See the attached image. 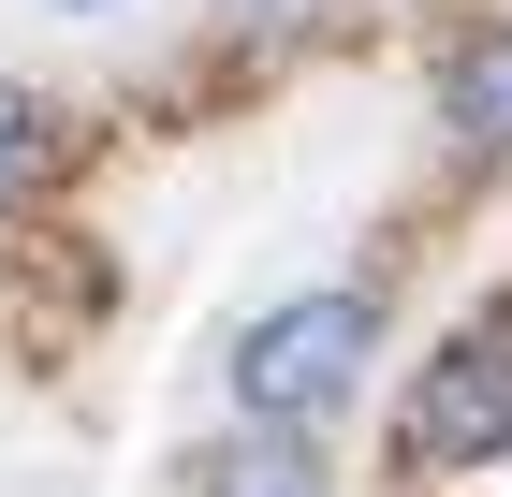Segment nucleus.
Segmentation results:
<instances>
[{"instance_id":"obj_3","label":"nucleus","mask_w":512,"mask_h":497,"mask_svg":"<svg viewBox=\"0 0 512 497\" xmlns=\"http://www.w3.org/2000/svg\"><path fill=\"white\" fill-rule=\"evenodd\" d=\"M439 117H454L469 147H512V30H469L439 59Z\"/></svg>"},{"instance_id":"obj_4","label":"nucleus","mask_w":512,"mask_h":497,"mask_svg":"<svg viewBox=\"0 0 512 497\" xmlns=\"http://www.w3.org/2000/svg\"><path fill=\"white\" fill-rule=\"evenodd\" d=\"M205 497H322L308 424H264V439H235V454H205Z\"/></svg>"},{"instance_id":"obj_5","label":"nucleus","mask_w":512,"mask_h":497,"mask_svg":"<svg viewBox=\"0 0 512 497\" xmlns=\"http://www.w3.org/2000/svg\"><path fill=\"white\" fill-rule=\"evenodd\" d=\"M44 176H59V117H44L30 88H0V205H30Z\"/></svg>"},{"instance_id":"obj_1","label":"nucleus","mask_w":512,"mask_h":497,"mask_svg":"<svg viewBox=\"0 0 512 497\" xmlns=\"http://www.w3.org/2000/svg\"><path fill=\"white\" fill-rule=\"evenodd\" d=\"M498 454H512V307H483V322H454L425 351V381L395 410V468L410 483H469Z\"/></svg>"},{"instance_id":"obj_2","label":"nucleus","mask_w":512,"mask_h":497,"mask_svg":"<svg viewBox=\"0 0 512 497\" xmlns=\"http://www.w3.org/2000/svg\"><path fill=\"white\" fill-rule=\"evenodd\" d=\"M366 337H381V307H366V293L264 307V322L235 337V410H249V424H322L337 395L366 381Z\"/></svg>"}]
</instances>
